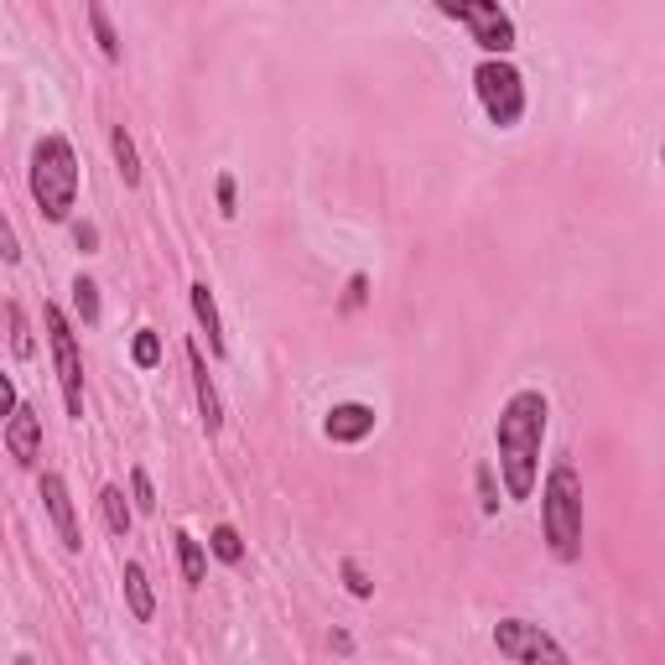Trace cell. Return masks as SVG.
<instances>
[{
  "label": "cell",
  "mask_w": 665,
  "mask_h": 665,
  "mask_svg": "<svg viewBox=\"0 0 665 665\" xmlns=\"http://www.w3.org/2000/svg\"><path fill=\"white\" fill-rule=\"evenodd\" d=\"M547 395L541 391H515L499 411L495 427V447H499V474L510 499H530L536 495V474H541V443H547Z\"/></svg>",
  "instance_id": "1"
},
{
  "label": "cell",
  "mask_w": 665,
  "mask_h": 665,
  "mask_svg": "<svg viewBox=\"0 0 665 665\" xmlns=\"http://www.w3.org/2000/svg\"><path fill=\"white\" fill-rule=\"evenodd\" d=\"M32 198L42 219L69 224L73 204H79V156H73L69 136H42L32 146Z\"/></svg>",
  "instance_id": "2"
},
{
  "label": "cell",
  "mask_w": 665,
  "mask_h": 665,
  "mask_svg": "<svg viewBox=\"0 0 665 665\" xmlns=\"http://www.w3.org/2000/svg\"><path fill=\"white\" fill-rule=\"evenodd\" d=\"M541 530H547L551 551L572 562L582 551V478L572 463H557L541 489Z\"/></svg>",
  "instance_id": "3"
},
{
  "label": "cell",
  "mask_w": 665,
  "mask_h": 665,
  "mask_svg": "<svg viewBox=\"0 0 665 665\" xmlns=\"http://www.w3.org/2000/svg\"><path fill=\"white\" fill-rule=\"evenodd\" d=\"M474 89H478V104H484V115L495 120L499 131H510L515 120L526 115V79H520V69H515V63H505V58H489V63H478Z\"/></svg>",
  "instance_id": "4"
},
{
  "label": "cell",
  "mask_w": 665,
  "mask_h": 665,
  "mask_svg": "<svg viewBox=\"0 0 665 665\" xmlns=\"http://www.w3.org/2000/svg\"><path fill=\"white\" fill-rule=\"evenodd\" d=\"M42 323H48V343H52V364H58V385H63V406L69 416H84V359H79V333L63 318L58 302L42 308Z\"/></svg>",
  "instance_id": "5"
},
{
  "label": "cell",
  "mask_w": 665,
  "mask_h": 665,
  "mask_svg": "<svg viewBox=\"0 0 665 665\" xmlns=\"http://www.w3.org/2000/svg\"><path fill=\"white\" fill-rule=\"evenodd\" d=\"M495 650L515 665H567V650L557 645L541 624H530V619H499Z\"/></svg>",
  "instance_id": "6"
},
{
  "label": "cell",
  "mask_w": 665,
  "mask_h": 665,
  "mask_svg": "<svg viewBox=\"0 0 665 665\" xmlns=\"http://www.w3.org/2000/svg\"><path fill=\"white\" fill-rule=\"evenodd\" d=\"M443 17L468 21L474 42L489 52V58H505V52L515 48V21H510V11H499L495 0H443Z\"/></svg>",
  "instance_id": "7"
},
{
  "label": "cell",
  "mask_w": 665,
  "mask_h": 665,
  "mask_svg": "<svg viewBox=\"0 0 665 665\" xmlns=\"http://www.w3.org/2000/svg\"><path fill=\"white\" fill-rule=\"evenodd\" d=\"M6 453L21 463V468H37L42 458V416L32 406H17V416H6Z\"/></svg>",
  "instance_id": "8"
},
{
  "label": "cell",
  "mask_w": 665,
  "mask_h": 665,
  "mask_svg": "<svg viewBox=\"0 0 665 665\" xmlns=\"http://www.w3.org/2000/svg\"><path fill=\"white\" fill-rule=\"evenodd\" d=\"M42 505H48L52 526H58V541L69 551H84V536H79V520H73V499H69V484H63V474H42Z\"/></svg>",
  "instance_id": "9"
},
{
  "label": "cell",
  "mask_w": 665,
  "mask_h": 665,
  "mask_svg": "<svg viewBox=\"0 0 665 665\" xmlns=\"http://www.w3.org/2000/svg\"><path fill=\"white\" fill-rule=\"evenodd\" d=\"M328 443H364L370 432H375V406H364V401H343V406L328 411Z\"/></svg>",
  "instance_id": "10"
},
{
  "label": "cell",
  "mask_w": 665,
  "mask_h": 665,
  "mask_svg": "<svg viewBox=\"0 0 665 665\" xmlns=\"http://www.w3.org/2000/svg\"><path fill=\"white\" fill-rule=\"evenodd\" d=\"M188 370H193V395H198V416H204V432L224 427V406H219V391H214V380H208V364H204V349L188 343Z\"/></svg>",
  "instance_id": "11"
},
{
  "label": "cell",
  "mask_w": 665,
  "mask_h": 665,
  "mask_svg": "<svg viewBox=\"0 0 665 665\" xmlns=\"http://www.w3.org/2000/svg\"><path fill=\"white\" fill-rule=\"evenodd\" d=\"M188 297H193V318H198V328L208 333V354H224V323H219V308H214L208 281H193Z\"/></svg>",
  "instance_id": "12"
},
{
  "label": "cell",
  "mask_w": 665,
  "mask_h": 665,
  "mask_svg": "<svg viewBox=\"0 0 665 665\" xmlns=\"http://www.w3.org/2000/svg\"><path fill=\"white\" fill-rule=\"evenodd\" d=\"M125 603H131V614L146 624L156 614V598H152V578H146V567L141 562H125Z\"/></svg>",
  "instance_id": "13"
},
{
  "label": "cell",
  "mask_w": 665,
  "mask_h": 665,
  "mask_svg": "<svg viewBox=\"0 0 665 665\" xmlns=\"http://www.w3.org/2000/svg\"><path fill=\"white\" fill-rule=\"evenodd\" d=\"M100 510H104V526L115 530V536H131L136 505H125V489H115V484H104V489H100Z\"/></svg>",
  "instance_id": "14"
},
{
  "label": "cell",
  "mask_w": 665,
  "mask_h": 665,
  "mask_svg": "<svg viewBox=\"0 0 665 665\" xmlns=\"http://www.w3.org/2000/svg\"><path fill=\"white\" fill-rule=\"evenodd\" d=\"M177 541V557H183V582L188 588H204V578H208V557H204V541H193L188 530H177L172 536Z\"/></svg>",
  "instance_id": "15"
},
{
  "label": "cell",
  "mask_w": 665,
  "mask_h": 665,
  "mask_svg": "<svg viewBox=\"0 0 665 665\" xmlns=\"http://www.w3.org/2000/svg\"><path fill=\"white\" fill-rule=\"evenodd\" d=\"M110 152H115V167H120V177H125V188H136L141 183V156H136V141H131L125 125L110 131Z\"/></svg>",
  "instance_id": "16"
},
{
  "label": "cell",
  "mask_w": 665,
  "mask_h": 665,
  "mask_svg": "<svg viewBox=\"0 0 665 665\" xmlns=\"http://www.w3.org/2000/svg\"><path fill=\"white\" fill-rule=\"evenodd\" d=\"M6 323H11V354L32 359L37 343H32V328H27V312H21V302H6Z\"/></svg>",
  "instance_id": "17"
},
{
  "label": "cell",
  "mask_w": 665,
  "mask_h": 665,
  "mask_svg": "<svg viewBox=\"0 0 665 665\" xmlns=\"http://www.w3.org/2000/svg\"><path fill=\"white\" fill-rule=\"evenodd\" d=\"M89 27H94V42H100V52L115 63V58H120V37H115V27H110V11H104L100 0L89 6Z\"/></svg>",
  "instance_id": "18"
},
{
  "label": "cell",
  "mask_w": 665,
  "mask_h": 665,
  "mask_svg": "<svg viewBox=\"0 0 665 665\" xmlns=\"http://www.w3.org/2000/svg\"><path fill=\"white\" fill-rule=\"evenodd\" d=\"M208 551L219 557V562H245V541H239V530L235 526H214V536H208Z\"/></svg>",
  "instance_id": "19"
},
{
  "label": "cell",
  "mask_w": 665,
  "mask_h": 665,
  "mask_svg": "<svg viewBox=\"0 0 665 665\" xmlns=\"http://www.w3.org/2000/svg\"><path fill=\"white\" fill-rule=\"evenodd\" d=\"M69 291H73V312H79V323H100V287H94L89 276H79Z\"/></svg>",
  "instance_id": "20"
},
{
  "label": "cell",
  "mask_w": 665,
  "mask_h": 665,
  "mask_svg": "<svg viewBox=\"0 0 665 665\" xmlns=\"http://www.w3.org/2000/svg\"><path fill=\"white\" fill-rule=\"evenodd\" d=\"M131 359H136V370H156L162 364V339H156L152 328H141L136 339H131Z\"/></svg>",
  "instance_id": "21"
},
{
  "label": "cell",
  "mask_w": 665,
  "mask_h": 665,
  "mask_svg": "<svg viewBox=\"0 0 665 665\" xmlns=\"http://www.w3.org/2000/svg\"><path fill=\"white\" fill-rule=\"evenodd\" d=\"M131 499H136L141 515H156V489H152V478H146V468H131Z\"/></svg>",
  "instance_id": "22"
},
{
  "label": "cell",
  "mask_w": 665,
  "mask_h": 665,
  "mask_svg": "<svg viewBox=\"0 0 665 665\" xmlns=\"http://www.w3.org/2000/svg\"><path fill=\"white\" fill-rule=\"evenodd\" d=\"M478 505H484V515L499 510V495H495V468H478Z\"/></svg>",
  "instance_id": "23"
},
{
  "label": "cell",
  "mask_w": 665,
  "mask_h": 665,
  "mask_svg": "<svg viewBox=\"0 0 665 665\" xmlns=\"http://www.w3.org/2000/svg\"><path fill=\"white\" fill-rule=\"evenodd\" d=\"M343 582H349V593H354V598H370V593H375V582L359 572V562H343Z\"/></svg>",
  "instance_id": "24"
},
{
  "label": "cell",
  "mask_w": 665,
  "mask_h": 665,
  "mask_svg": "<svg viewBox=\"0 0 665 665\" xmlns=\"http://www.w3.org/2000/svg\"><path fill=\"white\" fill-rule=\"evenodd\" d=\"M73 245H79L84 256H94V250H100V229H94V224H73Z\"/></svg>",
  "instance_id": "25"
},
{
  "label": "cell",
  "mask_w": 665,
  "mask_h": 665,
  "mask_svg": "<svg viewBox=\"0 0 665 665\" xmlns=\"http://www.w3.org/2000/svg\"><path fill=\"white\" fill-rule=\"evenodd\" d=\"M219 214L224 219H235V177H229V172L219 177Z\"/></svg>",
  "instance_id": "26"
},
{
  "label": "cell",
  "mask_w": 665,
  "mask_h": 665,
  "mask_svg": "<svg viewBox=\"0 0 665 665\" xmlns=\"http://www.w3.org/2000/svg\"><path fill=\"white\" fill-rule=\"evenodd\" d=\"M17 385H11V380H0V411H6V416H17Z\"/></svg>",
  "instance_id": "27"
},
{
  "label": "cell",
  "mask_w": 665,
  "mask_h": 665,
  "mask_svg": "<svg viewBox=\"0 0 665 665\" xmlns=\"http://www.w3.org/2000/svg\"><path fill=\"white\" fill-rule=\"evenodd\" d=\"M0 256L11 260V266L21 260V245H17V229H11V224H6V239H0Z\"/></svg>",
  "instance_id": "28"
},
{
  "label": "cell",
  "mask_w": 665,
  "mask_h": 665,
  "mask_svg": "<svg viewBox=\"0 0 665 665\" xmlns=\"http://www.w3.org/2000/svg\"><path fill=\"white\" fill-rule=\"evenodd\" d=\"M359 302H364V276H354V281H349V308H359Z\"/></svg>",
  "instance_id": "29"
},
{
  "label": "cell",
  "mask_w": 665,
  "mask_h": 665,
  "mask_svg": "<svg viewBox=\"0 0 665 665\" xmlns=\"http://www.w3.org/2000/svg\"><path fill=\"white\" fill-rule=\"evenodd\" d=\"M661 162H665V146H661Z\"/></svg>",
  "instance_id": "30"
}]
</instances>
